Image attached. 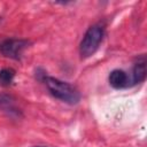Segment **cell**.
<instances>
[{
	"mask_svg": "<svg viewBox=\"0 0 147 147\" xmlns=\"http://www.w3.org/2000/svg\"><path fill=\"white\" fill-rule=\"evenodd\" d=\"M0 110L10 118H21L22 111L16 105V99L7 93H0Z\"/></svg>",
	"mask_w": 147,
	"mask_h": 147,
	"instance_id": "obj_4",
	"label": "cell"
},
{
	"mask_svg": "<svg viewBox=\"0 0 147 147\" xmlns=\"http://www.w3.org/2000/svg\"><path fill=\"white\" fill-rule=\"evenodd\" d=\"M15 70L11 68H3L0 70V85L9 86L15 78Z\"/></svg>",
	"mask_w": 147,
	"mask_h": 147,
	"instance_id": "obj_7",
	"label": "cell"
},
{
	"mask_svg": "<svg viewBox=\"0 0 147 147\" xmlns=\"http://www.w3.org/2000/svg\"><path fill=\"white\" fill-rule=\"evenodd\" d=\"M44 83L47 86L49 93L54 98H56L65 103H69V105H76L79 102L80 93L70 83L63 82L55 77H48V76L45 77Z\"/></svg>",
	"mask_w": 147,
	"mask_h": 147,
	"instance_id": "obj_1",
	"label": "cell"
},
{
	"mask_svg": "<svg viewBox=\"0 0 147 147\" xmlns=\"http://www.w3.org/2000/svg\"><path fill=\"white\" fill-rule=\"evenodd\" d=\"M146 79V61L145 57H142L141 61H138L133 67L132 72V82L134 84L142 83Z\"/></svg>",
	"mask_w": 147,
	"mask_h": 147,
	"instance_id": "obj_6",
	"label": "cell"
},
{
	"mask_svg": "<svg viewBox=\"0 0 147 147\" xmlns=\"http://www.w3.org/2000/svg\"><path fill=\"white\" fill-rule=\"evenodd\" d=\"M105 37V29L99 25L94 24L87 29L85 32L80 44H79V55L83 60L91 57L99 48L102 39Z\"/></svg>",
	"mask_w": 147,
	"mask_h": 147,
	"instance_id": "obj_2",
	"label": "cell"
},
{
	"mask_svg": "<svg viewBox=\"0 0 147 147\" xmlns=\"http://www.w3.org/2000/svg\"><path fill=\"white\" fill-rule=\"evenodd\" d=\"M33 147H46V146H33Z\"/></svg>",
	"mask_w": 147,
	"mask_h": 147,
	"instance_id": "obj_8",
	"label": "cell"
},
{
	"mask_svg": "<svg viewBox=\"0 0 147 147\" xmlns=\"http://www.w3.org/2000/svg\"><path fill=\"white\" fill-rule=\"evenodd\" d=\"M108 82H109L110 86H113L114 88H124V87L129 86L130 77L124 70L115 69L109 74Z\"/></svg>",
	"mask_w": 147,
	"mask_h": 147,
	"instance_id": "obj_5",
	"label": "cell"
},
{
	"mask_svg": "<svg viewBox=\"0 0 147 147\" xmlns=\"http://www.w3.org/2000/svg\"><path fill=\"white\" fill-rule=\"evenodd\" d=\"M29 45L30 41L26 39L7 38L0 42V53L7 59L20 60Z\"/></svg>",
	"mask_w": 147,
	"mask_h": 147,
	"instance_id": "obj_3",
	"label": "cell"
}]
</instances>
